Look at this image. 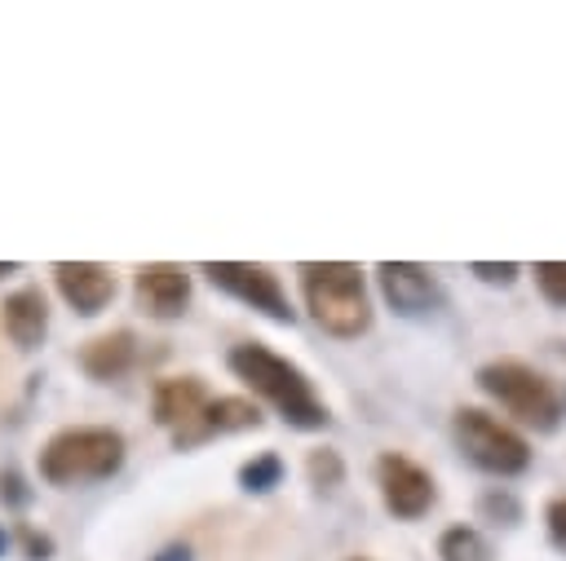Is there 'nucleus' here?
<instances>
[{"label":"nucleus","mask_w":566,"mask_h":561,"mask_svg":"<svg viewBox=\"0 0 566 561\" xmlns=\"http://www.w3.org/2000/svg\"><path fill=\"white\" fill-rule=\"evenodd\" d=\"M226 362H230V371H234L256 398H265L292 428H323V424L332 420V415H327V402L314 393L310 375H305L296 362H287V358H279L274 349H265L261 340L234 345Z\"/></svg>","instance_id":"f257e3e1"},{"label":"nucleus","mask_w":566,"mask_h":561,"mask_svg":"<svg viewBox=\"0 0 566 561\" xmlns=\"http://www.w3.org/2000/svg\"><path fill=\"white\" fill-rule=\"evenodd\" d=\"M301 296L310 318L336 336V340H358L371 327V296L363 283L358 265L345 261H305L301 269Z\"/></svg>","instance_id":"f03ea898"},{"label":"nucleus","mask_w":566,"mask_h":561,"mask_svg":"<svg viewBox=\"0 0 566 561\" xmlns=\"http://www.w3.org/2000/svg\"><path fill=\"white\" fill-rule=\"evenodd\" d=\"M478 389L491 402H500L513 420H522V424H531L539 433L557 428V420H562L557 384L539 367H531L522 358H491V362H482L478 367Z\"/></svg>","instance_id":"7ed1b4c3"},{"label":"nucleus","mask_w":566,"mask_h":561,"mask_svg":"<svg viewBox=\"0 0 566 561\" xmlns=\"http://www.w3.org/2000/svg\"><path fill=\"white\" fill-rule=\"evenodd\" d=\"M119 464H124V437L115 428H97V424L62 428L40 451V473L49 481H57V486L111 477Z\"/></svg>","instance_id":"20e7f679"},{"label":"nucleus","mask_w":566,"mask_h":561,"mask_svg":"<svg viewBox=\"0 0 566 561\" xmlns=\"http://www.w3.org/2000/svg\"><path fill=\"white\" fill-rule=\"evenodd\" d=\"M451 428H455V442L469 455V464H478L482 473L517 477L531 468V442L513 424H504L500 415H491L482 406H460Z\"/></svg>","instance_id":"39448f33"},{"label":"nucleus","mask_w":566,"mask_h":561,"mask_svg":"<svg viewBox=\"0 0 566 561\" xmlns=\"http://www.w3.org/2000/svg\"><path fill=\"white\" fill-rule=\"evenodd\" d=\"M376 486H380V499L385 508L398 517V521H416L433 508L438 499V486H433V473L424 464H416L411 455L402 451H380L376 455Z\"/></svg>","instance_id":"423d86ee"},{"label":"nucleus","mask_w":566,"mask_h":561,"mask_svg":"<svg viewBox=\"0 0 566 561\" xmlns=\"http://www.w3.org/2000/svg\"><path fill=\"white\" fill-rule=\"evenodd\" d=\"M203 274L212 278V287H221V292H230L234 300L261 309L265 318L292 322V305H287V292H283V283H279L274 269H265V265H243V261H208Z\"/></svg>","instance_id":"0eeeda50"},{"label":"nucleus","mask_w":566,"mask_h":561,"mask_svg":"<svg viewBox=\"0 0 566 561\" xmlns=\"http://www.w3.org/2000/svg\"><path fill=\"white\" fill-rule=\"evenodd\" d=\"M376 283H380V296L389 300V309L402 318H420V314H433L442 305L438 274L416 265V261H380Z\"/></svg>","instance_id":"6e6552de"},{"label":"nucleus","mask_w":566,"mask_h":561,"mask_svg":"<svg viewBox=\"0 0 566 561\" xmlns=\"http://www.w3.org/2000/svg\"><path fill=\"white\" fill-rule=\"evenodd\" d=\"M137 300L150 318H177L190 305V274L181 265H142L137 269Z\"/></svg>","instance_id":"1a4fd4ad"},{"label":"nucleus","mask_w":566,"mask_h":561,"mask_svg":"<svg viewBox=\"0 0 566 561\" xmlns=\"http://www.w3.org/2000/svg\"><path fill=\"white\" fill-rule=\"evenodd\" d=\"M203 406H208V389L199 375H172L155 384V420L172 428V437H181L199 420Z\"/></svg>","instance_id":"9d476101"},{"label":"nucleus","mask_w":566,"mask_h":561,"mask_svg":"<svg viewBox=\"0 0 566 561\" xmlns=\"http://www.w3.org/2000/svg\"><path fill=\"white\" fill-rule=\"evenodd\" d=\"M53 274H57V292L80 314H97L115 296V274L102 269V265H93V261H62Z\"/></svg>","instance_id":"9b49d317"},{"label":"nucleus","mask_w":566,"mask_h":561,"mask_svg":"<svg viewBox=\"0 0 566 561\" xmlns=\"http://www.w3.org/2000/svg\"><path fill=\"white\" fill-rule=\"evenodd\" d=\"M261 424V411L248 402V398H208V406L199 411V420L177 437V446H190V442H203L212 433H239V428H256Z\"/></svg>","instance_id":"f8f14e48"},{"label":"nucleus","mask_w":566,"mask_h":561,"mask_svg":"<svg viewBox=\"0 0 566 561\" xmlns=\"http://www.w3.org/2000/svg\"><path fill=\"white\" fill-rule=\"evenodd\" d=\"M0 318H4V331H9L13 345H22V349L40 345V336H44V327H49L44 292H40V287H18L13 296H4Z\"/></svg>","instance_id":"ddd939ff"},{"label":"nucleus","mask_w":566,"mask_h":561,"mask_svg":"<svg viewBox=\"0 0 566 561\" xmlns=\"http://www.w3.org/2000/svg\"><path fill=\"white\" fill-rule=\"evenodd\" d=\"M133 353H137L133 331L119 327V331H106V336L88 340L84 353H80V367H84L88 375H97V380H111V375H124V371L133 367Z\"/></svg>","instance_id":"4468645a"},{"label":"nucleus","mask_w":566,"mask_h":561,"mask_svg":"<svg viewBox=\"0 0 566 561\" xmlns=\"http://www.w3.org/2000/svg\"><path fill=\"white\" fill-rule=\"evenodd\" d=\"M438 557L442 561H486L491 552H486V539L473 526H451L438 539Z\"/></svg>","instance_id":"2eb2a0df"},{"label":"nucleus","mask_w":566,"mask_h":561,"mask_svg":"<svg viewBox=\"0 0 566 561\" xmlns=\"http://www.w3.org/2000/svg\"><path fill=\"white\" fill-rule=\"evenodd\" d=\"M279 477H283V459L274 451H265V455H256V459H248L239 468L243 490H270V486H279Z\"/></svg>","instance_id":"dca6fc26"},{"label":"nucleus","mask_w":566,"mask_h":561,"mask_svg":"<svg viewBox=\"0 0 566 561\" xmlns=\"http://www.w3.org/2000/svg\"><path fill=\"white\" fill-rule=\"evenodd\" d=\"M531 274H535V287H539V296H544L548 305L566 309V261H539Z\"/></svg>","instance_id":"f3484780"},{"label":"nucleus","mask_w":566,"mask_h":561,"mask_svg":"<svg viewBox=\"0 0 566 561\" xmlns=\"http://www.w3.org/2000/svg\"><path fill=\"white\" fill-rule=\"evenodd\" d=\"M305 473H310V481H314V486H340V477H345V464H340V455H336V451L318 446V451H310V459H305Z\"/></svg>","instance_id":"a211bd4d"},{"label":"nucleus","mask_w":566,"mask_h":561,"mask_svg":"<svg viewBox=\"0 0 566 561\" xmlns=\"http://www.w3.org/2000/svg\"><path fill=\"white\" fill-rule=\"evenodd\" d=\"M544 530H548V543H553L557 552H566V495L548 499V508H544Z\"/></svg>","instance_id":"6ab92c4d"},{"label":"nucleus","mask_w":566,"mask_h":561,"mask_svg":"<svg viewBox=\"0 0 566 561\" xmlns=\"http://www.w3.org/2000/svg\"><path fill=\"white\" fill-rule=\"evenodd\" d=\"M469 269H473V274H478L482 283H500V287H509V283H513V278L522 274V269H517L513 261H504V265H491V261H473Z\"/></svg>","instance_id":"aec40b11"},{"label":"nucleus","mask_w":566,"mask_h":561,"mask_svg":"<svg viewBox=\"0 0 566 561\" xmlns=\"http://www.w3.org/2000/svg\"><path fill=\"white\" fill-rule=\"evenodd\" d=\"M155 561H190V548H186V543H172V548H164Z\"/></svg>","instance_id":"412c9836"},{"label":"nucleus","mask_w":566,"mask_h":561,"mask_svg":"<svg viewBox=\"0 0 566 561\" xmlns=\"http://www.w3.org/2000/svg\"><path fill=\"white\" fill-rule=\"evenodd\" d=\"M9 269H13V265H0V274H9Z\"/></svg>","instance_id":"4be33fe9"}]
</instances>
